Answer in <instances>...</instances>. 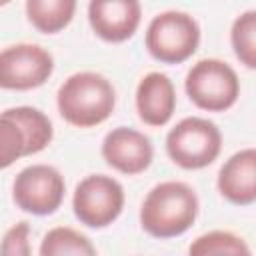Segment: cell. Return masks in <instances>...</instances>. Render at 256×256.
Listing matches in <instances>:
<instances>
[{"instance_id":"1","label":"cell","mask_w":256,"mask_h":256,"mask_svg":"<svg viewBox=\"0 0 256 256\" xmlns=\"http://www.w3.org/2000/svg\"><path fill=\"white\" fill-rule=\"evenodd\" d=\"M198 196L180 180L156 184L140 206V224L154 238H174L192 228L198 216Z\"/></svg>"},{"instance_id":"2","label":"cell","mask_w":256,"mask_h":256,"mask_svg":"<svg viewBox=\"0 0 256 256\" xmlns=\"http://www.w3.org/2000/svg\"><path fill=\"white\" fill-rule=\"evenodd\" d=\"M60 116L76 128H92L110 118L116 106L112 82L98 72H76L68 76L56 94Z\"/></svg>"},{"instance_id":"3","label":"cell","mask_w":256,"mask_h":256,"mask_svg":"<svg viewBox=\"0 0 256 256\" xmlns=\"http://www.w3.org/2000/svg\"><path fill=\"white\" fill-rule=\"evenodd\" d=\"M144 44L154 60L162 64H182L198 50L200 26L186 12L166 10L150 20Z\"/></svg>"},{"instance_id":"4","label":"cell","mask_w":256,"mask_h":256,"mask_svg":"<svg viewBox=\"0 0 256 256\" xmlns=\"http://www.w3.org/2000/svg\"><path fill=\"white\" fill-rule=\"evenodd\" d=\"M184 90L196 108L224 112L236 104L240 96V80L236 70L224 60L202 58L188 70Z\"/></svg>"},{"instance_id":"5","label":"cell","mask_w":256,"mask_h":256,"mask_svg":"<svg viewBox=\"0 0 256 256\" xmlns=\"http://www.w3.org/2000/svg\"><path fill=\"white\" fill-rule=\"evenodd\" d=\"M220 128L208 118H182L166 134V152L170 160L184 170H200L210 166L220 156Z\"/></svg>"},{"instance_id":"6","label":"cell","mask_w":256,"mask_h":256,"mask_svg":"<svg viewBox=\"0 0 256 256\" xmlns=\"http://www.w3.org/2000/svg\"><path fill=\"white\" fill-rule=\"evenodd\" d=\"M124 208L122 184L106 174H90L76 184L72 210L80 224L88 228L110 226Z\"/></svg>"},{"instance_id":"7","label":"cell","mask_w":256,"mask_h":256,"mask_svg":"<svg viewBox=\"0 0 256 256\" xmlns=\"http://www.w3.org/2000/svg\"><path fill=\"white\" fill-rule=\"evenodd\" d=\"M66 192L64 176L48 164H32L20 170L12 184L14 204L28 214L48 216L54 214Z\"/></svg>"},{"instance_id":"8","label":"cell","mask_w":256,"mask_h":256,"mask_svg":"<svg viewBox=\"0 0 256 256\" xmlns=\"http://www.w3.org/2000/svg\"><path fill=\"white\" fill-rule=\"evenodd\" d=\"M54 72L52 54L30 42H20L0 50V88L32 90L42 86Z\"/></svg>"},{"instance_id":"9","label":"cell","mask_w":256,"mask_h":256,"mask_svg":"<svg viewBox=\"0 0 256 256\" xmlns=\"http://www.w3.org/2000/svg\"><path fill=\"white\" fill-rule=\"evenodd\" d=\"M102 158L114 170L126 176H134V174L144 172L150 166L154 158V148H152L150 138L144 132L118 126V128H112L104 136Z\"/></svg>"},{"instance_id":"10","label":"cell","mask_w":256,"mask_h":256,"mask_svg":"<svg viewBox=\"0 0 256 256\" xmlns=\"http://www.w3.org/2000/svg\"><path fill=\"white\" fill-rule=\"evenodd\" d=\"M142 8L136 0H92L88 22L98 38L118 44L134 36L140 26Z\"/></svg>"},{"instance_id":"11","label":"cell","mask_w":256,"mask_h":256,"mask_svg":"<svg viewBox=\"0 0 256 256\" xmlns=\"http://www.w3.org/2000/svg\"><path fill=\"white\" fill-rule=\"evenodd\" d=\"M176 110V90L162 72H148L136 88V112L148 126H166Z\"/></svg>"},{"instance_id":"12","label":"cell","mask_w":256,"mask_h":256,"mask_svg":"<svg viewBox=\"0 0 256 256\" xmlns=\"http://www.w3.org/2000/svg\"><path fill=\"white\" fill-rule=\"evenodd\" d=\"M218 192L232 204L250 206L256 200V150L244 148L232 154L218 172Z\"/></svg>"},{"instance_id":"13","label":"cell","mask_w":256,"mask_h":256,"mask_svg":"<svg viewBox=\"0 0 256 256\" xmlns=\"http://www.w3.org/2000/svg\"><path fill=\"white\" fill-rule=\"evenodd\" d=\"M2 114L14 120L22 128L24 138H26V156L42 152L52 142L54 128H52L50 118L42 110L32 108V106H16V108L4 110Z\"/></svg>"},{"instance_id":"14","label":"cell","mask_w":256,"mask_h":256,"mask_svg":"<svg viewBox=\"0 0 256 256\" xmlns=\"http://www.w3.org/2000/svg\"><path fill=\"white\" fill-rule=\"evenodd\" d=\"M76 12L74 0H28L26 16L30 24L42 34H56L64 30Z\"/></svg>"},{"instance_id":"15","label":"cell","mask_w":256,"mask_h":256,"mask_svg":"<svg viewBox=\"0 0 256 256\" xmlns=\"http://www.w3.org/2000/svg\"><path fill=\"white\" fill-rule=\"evenodd\" d=\"M40 256H98V252L82 232L70 226H56L44 234Z\"/></svg>"},{"instance_id":"16","label":"cell","mask_w":256,"mask_h":256,"mask_svg":"<svg viewBox=\"0 0 256 256\" xmlns=\"http://www.w3.org/2000/svg\"><path fill=\"white\" fill-rule=\"evenodd\" d=\"M188 256H252L244 238L228 230H210L192 240Z\"/></svg>"},{"instance_id":"17","label":"cell","mask_w":256,"mask_h":256,"mask_svg":"<svg viewBox=\"0 0 256 256\" xmlns=\"http://www.w3.org/2000/svg\"><path fill=\"white\" fill-rule=\"evenodd\" d=\"M230 44L246 68H256V10H246L232 22Z\"/></svg>"},{"instance_id":"18","label":"cell","mask_w":256,"mask_h":256,"mask_svg":"<svg viewBox=\"0 0 256 256\" xmlns=\"http://www.w3.org/2000/svg\"><path fill=\"white\" fill-rule=\"evenodd\" d=\"M26 156V138L22 128L0 112V170Z\"/></svg>"},{"instance_id":"19","label":"cell","mask_w":256,"mask_h":256,"mask_svg":"<svg viewBox=\"0 0 256 256\" xmlns=\"http://www.w3.org/2000/svg\"><path fill=\"white\" fill-rule=\"evenodd\" d=\"M0 256H32L30 246V224H12L0 240Z\"/></svg>"}]
</instances>
